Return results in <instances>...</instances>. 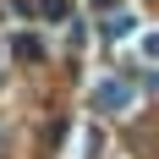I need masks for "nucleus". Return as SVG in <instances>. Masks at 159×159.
Listing matches in <instances>:
<instances>
[{
    "instance_id": "f257e3e1",
    "label": "nucleus",
    "mask_w": 159,
    "mask_h": 159,
    "mask_svg": "<svg viewBox=\"0 0 159 159\" xmlns=\"http://www.w3.org/2000/svg\"><path fill=\"white\" fill-rule=\"evenodd\" d=\"M121 104H132V88H115V82H104V88H99V110H121Z\"/></svg>"
},
{
    "instance_id": "f03ea898",
    "label": "nucleus",
    "mask_w": 159,
    "mask_h": 159,
    "mask_svg": "<svg viewBox=\"0 0 159 159\" xmlns=\"http://www.w3.org/2000/svg\"><path fill=\"white\" fill-rule=\"evenodd\" d=\"M126 33H132V11H115L104 22V39H126Z\"/></svg>"
},
{
    "instance_id": "7ed1b4c3",
    "label": "nucleus",
    "mask_w": 159,
    "mask_h": 159,
    "mask_svg": "<svg viewBox=\"0 0 159 159\" xmlns=\"http://www.w3.org/2000/svg\"><path fill=\"white\" fill-rule=\"evenodd\" d=\"M39 11H44L49 22H61V16H66V0H39Z\"/></svg>"
},
{
    "instance_id": "20e7f679",
    "label": "nucleus",
    "mask_w": 159,
    "mask_h": 159,
    "mask_svg": "<svg viewBox=\"0 0 159 159\" xmlns=\"http://www.w3.org/2000/svg\"><path fill=\"white\" fill-rule=\"evenodd\" d=\"M16 55L22 61H39V39H16Z\"/></svg>"
}]
</instances>
